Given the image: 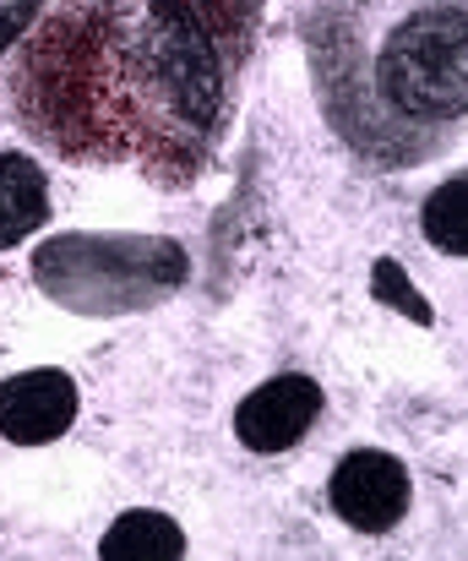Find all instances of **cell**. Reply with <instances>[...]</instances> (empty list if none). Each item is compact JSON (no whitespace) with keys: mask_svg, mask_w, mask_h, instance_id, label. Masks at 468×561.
Returning a JSON list of instances; mask_svg holds the SVG:
<instances>
[{"mask_svg":"<svg viewBox=\"0 0 468 561\" xmlns=\"http://www.w3.org/2000/svg\"><path fill=\"white\" fill-rule=\"evenodd\" d=\"M256 0H66L5 55L16 126L88 170L196 186L229 131Z\"/></svg>","mask_w":468,"mask_h":561,"instance_id":"cell-1","label":"cell"},{"mask_svg":"<svg viewBox=\"0 0 468 561\" xmlns=\"http://www.w3.org/2000/svg\"><path fill=\"white\" fill-rule=\"evenodd\" d=\"M300 44L327 131L403 175L468 131V0H306Z\"/></svg>","mask_w":468,"mask_h":561,"instance_id":"cell-2","label":"cell"},{"mask_svg":"<svg viewBox=\"0 0 468 561\" xmlns=\"http://www.w3.org/2000/svg\"><path fill=\"white\" fill-rule=\"evenodd\" d=\"M185 245L163 234H55L33 251V284L77 317H137L185 284Z\"/></svg>","mask_w":468,"mask_h":561,"instance_id":"cell-3","label":"cell"},{"mask_svg":"<svg viewBox=\"0 0 468 561\" xmlns=\"http://www.w3.org/2000/svg\"><path fill=\"white\" fill-rule=\"evenodd\" d=\"M409 496H414L409 463L381 447L343 453L327 480V507L359 535H392L409 518Z\"/></svg>","mask_w":468,"mask_h":561,"instance_id":"cell-4","label":"cell"},{"mask_svg":"<svg viewBox=\"0 0 468 561\" xmlns=\"http://www.w3.org/2000/svg\"><path fill=\"white\" fill-rule=\"evenodd\" d=\"M321 381L306 371H278L262 387H251L235 403V436L251 453H289L311 436V425L321 420Z\"/></svg>","mask_w":468,"mask_h":561,"instance_id":"cell-5","label":"cell"},{"mask_svg":"<svg viewBox=\"0 0 468 561\" xmlns=\"http://www.w3.org/2000/svg\"><path fill=\"white\" fill-rule=\"evenodd\" d=\"M77 381L60 366L16 371L0 381V436L16 447H44L60 442L77 425Z\"/></svg>","mask_w":468,"mask_h":561,"instance_id":"cell-6","label":"cell"},{"mask_svg":"<svg viewBox=\"0 0 468 561\" xmlns=\"http://www.w3.org/2000/svg\"><path fill=\"white\" fill-rule=\"evenodd\" d=\"M44 224H49V175L38 170V159L0 148V251L38 234Z\"/></svg>","mask_w":468,"mask_h":561,"instance_id":"cell-7","label":"cell"},{"mask_svg":"<svg viewBox=\"0 0 468 561\" xmlns=\"http://www.w3.org/2000/svg\"><path fill=\"white\" fill-rule=\"evenodd\" d=\"M99 557L104 561H174V557H185V535H180V524L169 513L132 507V513H121L104 529Z\"/></svg>","mask_w":468,"mask_h":561,"instance_id":"cell-8","label":"cell"},{"mask_svg":"<svg viewBox=\"0 0 468 561\" xmlns=\"http://www.w3.org/2000/svg\"><path fill=\"white\" fill-rule=\"evenodd\" d=\"M420 229L442 256H468V175L442 181L420 207Z\"/></svg>","mask_w":468,"mask_h":561,"instance_id":"cell-9","label":"cell"},{"mask_svg":"<svg viewBox=\"0 0 468 561\" xmlns=\"http://www.w3.org/2000/svg\"><path fill=\"white\" fill-rule=\"evenodd\" d=\"M49 11V0H0V66H5V55L33 33V22Z\"/></svg>","mask_w":468,"mask_h":561,"instance_id":"cell-10","label":"cell"},{"mask_svg":"<svg viewBox=\"0 0 468 561\" xmlns=\"http://www.w3.org/2000/svg\"><path fill=\"white\" fill-rule=\"evenodd\" d=\"M376 295H381V300H398L403 311H414V322H431L425 300H420L414 289H398V262H387V256L376 262Z\"/></svg>","mask_w":468,"mask_h":561,"instance_id":"cell-11","label":"cell"}]
</instances>
